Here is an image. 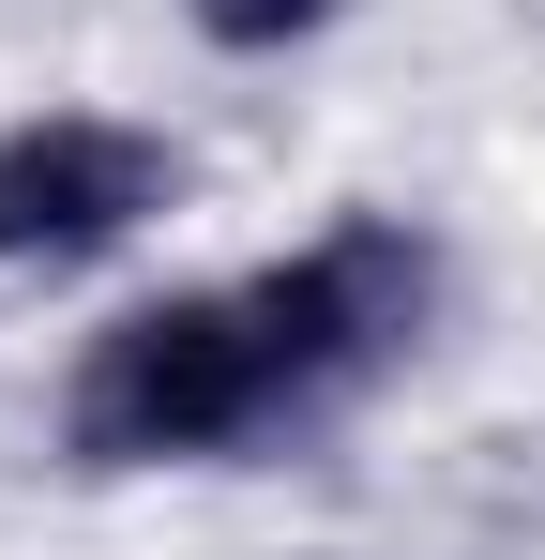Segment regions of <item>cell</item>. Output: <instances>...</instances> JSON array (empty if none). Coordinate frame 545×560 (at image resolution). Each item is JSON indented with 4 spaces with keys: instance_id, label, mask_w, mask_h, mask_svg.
Here are the masks:
<instances>
[{
    "instance_id": "obj_1",
    "label": "cell",
    "mask_w": 545,
    "mask_h": 560,
    "mask_svg": "<svg viewBox=\"0 0 545 560\" xmlns=\"http://www.w3.org/2000/svg\"><path fill=\"white\" fill-rule=\"evenodd\" d=\"M303 394L272 364L258 288H167V303H121L91 334V364L61 378V455L77 469H197L272 440Z\"/></svg>"
},
{
    "instance_id": "obj_3",
    "label": "cell",
    "mask_w": 545,
    "mask_h": 560,
    "mask_svg": "<svg viewBox=\"0 0 545 560\" xmlns=\"http://www.w3.org/2000/svg\"><path fill=\"white\" fill-rule=\"evenodd\" d=\"M182 197V152L106 121V106H46L0 137V273H91L121 258L152 212Z\"/></svg>"
},
{
    "instance_id": "obj_2",
    "label": "cell",
    "mask_w": 545,
    "mask_h": 560,
    "mask_svg": "<svg viewBox=\"0 0 545 560\" xmlns=\"http://www.w3.org/2000/svg\"><path fill=\"white\" fill-rule=\"evenodd\" d=\"M258 318H272V364L288 394L318 409V394H363L379 364H409L425 349V318H440V243L409 228V212H349V228H318L303 258H272Z\"/></svg>"
},
{
    "instance_id": "obj_4",
    "label": "cell",
    "mask_w": 545,
    "mask_h": 560,
    "mask_svg": "<svg viewBox=\"0 0 545 560\" xmlns=\"http://www.w3.org/2000/svg\"><path fill=\"white\" fill-rule=\"evenodd\" d=\"M182 15H197L212 46H243V61H272V46H318V31H334L349 0H182Z\"/></svg>"
}]
</instances>
